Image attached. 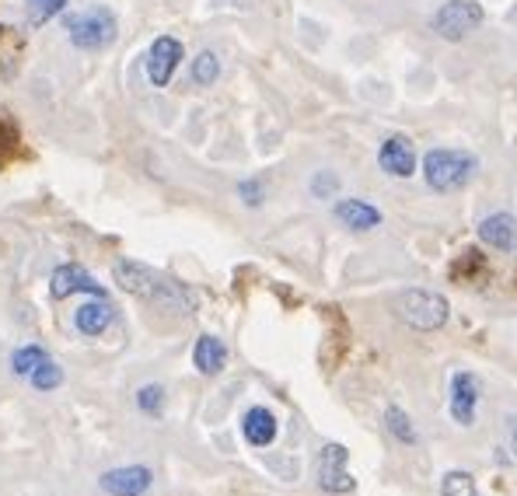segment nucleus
I'll return each instance as SVG.
<instances>
[{
	"instance_id": "f257e3e1",
	"label": "nucleus",
	"mask_w": 517,
	"mask_h": 496,
	"mask_svg": "<svg viewBox=\"0 0 517 496\" xmlns=\"http://www.w3.org/2000/svg\"><path fill=\"white\" fill-rule=\"evenodd\" d=\"M112 276H116L119 290H126V294L133 297H144V301L175 311V315H189V311L196 308V297L186 283L154 273L151 266H140V262L133 259H119L116 266H112Z\"/></svg>"
},
{
	"instance_id": "f03ea898",
	"label": "nucleus",
	"mask_w": 517,
	"mask_h": 496,
	"mask_svg": "<svg viewBox=\"0 0 517 496\" xmlns=\"http://www.w3.org/2000/svg\"><path fill=\"white\" fill-rule=\"evenodd\" d=\"M479 175V158L472 151H455V147H437L423 158V179L434 193H455L465 189Z\"/></svg>"
},
{
	"instance_id": "7ed1b4c3",
	"label": "nucleus",
	"mask_w": 517,
	"mask_h": 496,
	"mask_svg": "<svg viewBox=\"0 0 517 496\" xmlns=\"http://www.w3.org/2000/svg\"><path fill=\"white\" fill-rule=\"evenodd\" d=\"M392 311L399 315V322H406L416 332H437L448 325L451 318V304L444 294L437 290H423V287H409L402 290L392 301Z\"/></svg>"
},
{
	"instance_id": "20e7f679",
	"label": "nucleus",
	"mask_w": 517,
	"mask_h": 496,
	"mask_svg": "<svg viewBox=\"0 0 517 496\" xmlns=\"http://www.w3.org/2000/svg\"><path fill=\"white\" fill-rule=\"evenodd\" d=\"M67 35L77 49H84V53L105 49V46H112V39H116V14H112L109 7L77 11L67 18Z\"/></svg>"
},
{
	"instance_id": "39448f33",
	"label": "nucleus",
	"mask_w": 517,
	"mask_h": 496,
	"mask_svg": "<svg viewBox=\"0 0 517 496\" xmlns=\"http://www.w3.org/2000/svg\"><path fill=\"white\" fill-rule=\"evenodd\" d=\"M483 18L486 14H483V7H479V0H448V4L434 14L430 28H434L441 39L458 42L469 32H476V28L483 25Z\"/></svg>"
},
{
	"instance_id": "423d86ee",
	"label": "nucleus",
	"mask_w": 517,
	"mask_h": 496,
	"mask_svg": "<svg viewBox=\"0 0 517 496\" xmlns=\"http://www.w3.org/2000/svg\"><path fill=\"white\" fill-rule=\"evenodd\" d=\"M479 399H483V381L472 371H455L451 374V395H448V409L451 420L458 427H476V413H479Z\"/></svg>"
},
{
	"instance_id": "0eeeda50",
	"label": "nucleus",
	"mask_w": 517,
	"mask_h": 496,
	"mask_svg": "<svg viewBox=\"0 0 517 496\" xmlns=\"http://www.w3.org/2000/svg\"><path fill=\"white\" fill-rule=\"evenodd\" d=\"M318 486L325 493H353L357 490V479L346 469V448L343 444H325L322 455H318Z\"/></svg>"
},
{
	"instance_id": "6e6552de",
	"label": "nucleus",
	"mask_w": 517,
	"mask_h": 496,
	"mask_svg": "<svg viewBox=\"0 0 517 496\" xmlns=\"http://www.w3.org/2000/svg\"><path fill=\"white\" fill-rule=\"evenodd\" d=\"M179 63H182V42L175 35L154 39L151 49H147V77H151L154 88H165L175 77V70H179Z\"/></svg>"
},
{
	"instance_id": "1a4fd4ad",
	"label": "nucleus",
	"mask_w": 517,
	"mask_h": 496,
	"mask_svg": "<svg viewBox=\"0 0 517 496\" xmlns=\"http://www.w3.org/2000/svg\"><path fill=\"white\" fill-rule=\"evenodd\" d=\"M98 486L109 496H147L154 486V472L147 465H123V469L105 472Z\"/></svg>"
},
{
	"instance_id": "9d476101",
	"label": "nucleus",
	"mask_w": 517,
	"mask_h": 496,
	"mask_svg": "<svg viewBox=\"0 0 517 496\" xmlns=\"http://www.w3.org/2000/svg\"><path fill=\"white\" fill-rule=\"evenodd\" d=\"M378 165L385 175H392V179H409V175L416 172V147L413 140L406 137V133H395V137H388L385 144H381L378 151Z\"/></svg>"
},
{
	"instance_id": "9b49d317",
	"label": "nucleus",
	"mask_w": 517,
	"mask_h": 496,
	"mask_svg": "<svg viewBox=\"0 0 517 496\" xmlns=\"http://www.w3.org/2000/svg\"><path fill=\"white\" fill-rule=\"evenodd\" d=\"M479 242L493 252H517V221L507 210H497V214L483 217L479 221Z\"/></svg>"
},
{
	"instance_id": "f8f14e48",
	"label": "nucleus",
	"mask_w": 517,
	"mask_h": 496,
	"mask_svg": "<svg viewBox=\"0 0 517 496\" xmlns=\"http://www.w3.org/2000/svg\"><path fill=\"white\" fill-rule=\"evenodd\" d=\"M49 290H53L56 301H63V297H70V294H81V290H88V294H95V297L105 294L102 283H98L84 266H77V262H67V266L56 269V273H53V287H49Z\"/></svg>"
},
{
	"instance_id": "ddd939ff",
	"label": "nucleus",
	"mask_w": 517,
	"mask_h": 496,
	"mask_svg": "<svg viewBox=\"0 0 517 496\" xmlns=\"http://www.w3.org/2000/svg\"><path fill=\"white\" fill-rule=\"evenodd\" d=\"M332 214H336V221L343 224V228L357 231V235H364V231H374L381 224V210L374 207V203H367V200H357V196H350V200H339L336 207H332Z\"/></svg>"
},
{
	"instance_id": "4468645a",
	"label": "nucleus",
	"mask_w": 517,
	"mask_h": 496,
	"mask_svg": "<svg viewBox=\"0 0 517 496\" xmlns=\"http://www.w3.org/2000/svg\"><path fill=\"white\" fill-rule=\"evenodd\" d=\"M276 430H280V423H276L273 409L266 406H252L249 413L242 416V434L252 448H269V444L276 441Z\"/></svg>"
},
{
	"instance_id": "2eb2a0df",
	"label": "nucleus",
	"mask_w": 517,
	"mask_h": 496,
	"mask_svg": "<svg viewBox=\"0 0 517 496\" xmlns=\"http://www.w3.org/2000/svg\"><path fill=\"white\" fill-rule=\"evenodd\" d=\"M193 364L200 374H221L224 364H228V346L221 343L217 336H200L193 346Z\"/></svg>"
},
{
	"instance_id": "dca6fc26",
	"label": "nucleus",
	"mask_w": 517,
	"mask_h": 496,
	"mask_svg": "<svg viewBox=\"0 0 517 496\" xmlns=\"http://www.w3.org/2000/svg\"><path fill=\"white\" fill-rule=\"evenodd\" d=\"M112 315H116V308H112V304L88 301V304H81V308H77L74 325H77V332H81V336H102V332L112 325Z\"/></svg>"
},
{
	"instance_id": "f3484780",
	"label": "nucleus",
	"mask_w": 517,
	"mask_h": 496,
	"mask_svg": "<svg viewBox=\"0 0 517 496\" xmlns=\"http://www.w3.org/2000/svg\"><path fill=\"white\" fill-rule=\"evenodd\" d=\"M385 427H388V434H392L399 444H406V448L420 444V434H416V427H413V420H409L406 409L388 406V409H385Z\"/></svg>"
},
{
	"instance_id": "a211bd4d",
	"label": "nucleus",
	"mask_w": 517,
	"mask_h": 496,
	"mask_svg": "<svg viewBox=\"0 0 517 496\" xmlns=\"http://www.w3.org/2000/svg\"><path fill=\"white\" fill-rule=\"evenodd\" d=\"M21 53H25V35L4 25V28H0V63H7V74L18 70Z\"/></svg>"
},
{
	"instance_id": "6ab92c4d",
	"label": "nucleus",
	"mask_w": 517,
	"mask_h": 496,
	"mask_svg": "<svg viewBox=\"0 0 517 496\" xmlns=\"http://www.w3.org/2000/svg\"><path fill=\"white\" fill-rule=\"evenodd\" d=\"M217 77H221V60H217V53L203 49V53L193 60V84L196 88H210Z\"/></svg>"
},
{
	"instance_id": "aec40b11",
	"label": "nucleus",
	"mask_w": 517,
	"mask_h": 496,
	"mask_svg": "<svg viewBox=\"0 0 517 496\" xmlns=\"http://www.w3.org/2000/svg\"><path fill=\"white\" fill-rule=\"evenodd\" d=\"M46 360H49V353L42 350V346H21V350H14L11 367H14V374L28 378V374H32L39 364H46Z\"/></svg>"
},
{
	"instance_id": "412c9836",
	"label": "nucleus",
	"mask_w": 517,
	"mask_h": 496,
	"mask_svg": "<svg viewBox=\"0 0 517 496\" xmlns=\"http://www.w3.org/2000/svg\"><path fill=\"white\" fill-rule=\"evenodd\" d=\"M25 4H28V28H42L49 18H56L67 7V0H25Z\"/></svg>"
},
{
	"instance_id": "4be33fe9",
	"label": "nucleus",
	"mask_w": 517,
	"mask_h": 496,
	"mask_svg": "<svg viewBox=\"0 0 517 496\" xmlns=\"http://www.w3.org/2000/svg\"><path fill=\"white\" fill-rule=\"evenodd\" d=\"M441 496H483L476 490V479L469 476V472H448V476L441 479Z\"/></svg>"
},
{
	"instance_id": "5701e85b",
	"label": "nucleus",
	"mask_w": 517,
	"mask_h": 496,
	"mask_svg": "<svg viewBox=\"0 0 517 496\" xmlns=\"http://www.w3.org/2000/svg\"><path fill=\"white\" fill-rule=\"evenodd\" d=\"M28 381H32V385L39 388V392H53V388L63 381V371L53 364V360H46V364H39L32 374H28Z\"/></svg>"
},
{
	"instance_id": "b1692460",
	"label": "nucleus",
	"mask_w": 517,
	"mask_h": 496,
	"mask_svg": "<svg viewBox=\"0 0 517 496\" xmlns=\"http://www.w3.org/2000/svg\"><path fill=\"white\" fill-rule=\"evenodd\" d=\"M21 137H18V126L11 123V119L0 112V165H4L7 158H11L14 151H18Z\"/></svg>"
},
{
	"instance_id": "393cba45",
	"label": "nucleus",
	"mask_w": 517,
	"mask_h": 496,
	"mask_svg": "<svg viewBox=\"0 0 517 496\" xmlns=\"http://www.w3.org/2000/svg\"><path fill=\"white\" fill-rule=\"evenodd\" d=\"M161 402H165V388L161 385H147L137 392V406L144 409V413H161Z\"/></svg>"
},
{
	"instance_id": "a878e982",
	"label": "nucleus",
	"mask_w": 517,
	"mask_h": 496,
	"mask_svg": "<svg viewBox=\"0 0 517 496\" xmlns=\"http://www.w3.org/2000/svg\"><path fill=\"white\" fill-rule=\"evenodd\" d=\"M336 189H339V179L332 172H318L315 179H311V196H318V200L336 196Z\"/></svg>"
},
{
	"instance_id": "bb28decb",
	"label": "nucleus",
	"mask_w": 517,
	"mask_h": 496,
	"mask_svg": "<svg viewBox=\"0 0 517 496\" xmlns=\"http://www.w3.org/2000/svg\"><path fill=\"white\" fill-rule=\"evenodd\" d=\"M238 193L245 196V203H249V207H259V203H262V186H259V182H242V186H238Z\"/></svg>"
},
{
	"instance_id": "cd10ccee",
	"label": "nucleus",
	"mask_w": 517,
	"mask_h": 496,
	"mask_svg": "<svg viewBox=\"0 0 517 496\" xmlns=\"http://www.w3.org/2000/svg\"><path fill=\"white\" fill-rule=\"evenodd\" d=\"M511 448H514V455H517V420H511Z\"/></svg>"
}]
</instances>
